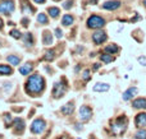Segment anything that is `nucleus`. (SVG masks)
<instances>
[{
    "mask_svg": "<svg viewBox=\"0 0 146 139\" xmlns=\"http://www.w3.org/2000/svg\"><path fill=\"white\" fill-rule=\"evenodd\" d=\"M109 84L108 83H96L95 86H94V91L95 92H106L109 91Z\"/></svg>",
    "mask_w": 146,
    "mask_h": 139,
    "instance_id": "obj_12",
    "label": "nucleus"
},
{
    "mask_svg": "<svg viewBox=\"0 0 146 139\" xmlns=\"http://www.w3.org/2000/svg\"><path fill=\"white\" fill-rule=\"evenodd\" d=\"M119 7H121V1H118V0H109L103 4V8L106 10H115Z\"/></svg>",
    "mask_w": 146,
    "mask_h": 139,
    "instance_id": "obj_9",
    "label": "nucleus"
},
{
    "mask_svg": "<svg viewBox=\"0 0 146 139\" xmlns=\"http://www.w3.org/2000/svg\"><path fill=\"white\" fill-rule=\"evenodd\" d=\"M45 59H46V60H53V59H54V51H53V50H51V51H48V52H46Z\"/></svg>",
    "mask_w": 146,
    "mask_h": 139,
    "instance_id": "obj_28",
    "label": "nucleus"
},
{
    "mask_svg": "<svg viewBox=\"0 0 146 139\" xmlns=\"http://www.w3.org/2000/svg\"><path fill=\"white\" fill-rule=\"evenodd\" d=\"M114 60V58L111 55H109V54H105V55H101V61H104V63H111V61Z\"/></svg>",
    "mask_w": 146,
    "mask_h": 139,
    "instance_id": "obj_25",
    "label": "nucleus"
},
{
    "mask_svg": "<svg viewBox=\"0 0 146 139\" xmlns=\"http://www.w3.org/2000/svg\"><path fill=\"white\" fill-rule=\"evenodd\" d=\"M139 61H140V63L142 64V65H146V59L144 58V56H141V58L139 59Z\"/></svg>",
    "mask_w": 146,
    "mask_h": 139,
    "instance_id": "obj_33",
    "label": "nucleus"
},
{
    "mask_svg": "<svg viewBox=\"0 0 146 139\" xmlns=\"http://www.w3.org/2000/svg\"><path fill=\"white\" fill-rule=\"evenodd\" d=\"M37 20L40 24H48V17H46V14H44V13L37 15Z\"/></svg>",
    "mask_w": 146,
    "mask_h": 139,
    "instance_id": "obj_21",
    "label": "nucleus"
},
{
    "mask_svg": "<svg viewBox=\"0 0 146 139\" xmlns=\"http://www.w3.org/2000/svg\"><path fill=\"white\" fill-rule=\"evenodd\" d=\"M44 87H45L44 78L38 74L30 77V79L27 81V92L30 93H40L44 89Z\"/></svg>",
    "mask_w": 146,
    "mask_h": 139,
    "instance_id": "obj_1",
    "label": "nucleus"
},
{
    "mask_svg": "<svg viewBox=\"0 0 146 139\" xmlns=\"http://www.w3.org/2000/svg\"><path fill=\"white\" fill-rule=\"evenodd\" d=\"M45 127L46 123L42 119H36L31 125V132L35 133V134H40V133H42L45 130Z\"/></svg>",
    "mask_w": 146,
    "mask_h": 139,
    "instance_id": "obj_4",
    "label": "nucleus"
},
{
    "mask_svg": "<svg viewBox=\"0 0 146 139\" xmlns=\"http://www.w3.org/2000/svg\"><path fill=\"white\" fill-rule=\"evenodd\" d=\"M15 125H17V132L19 130L21 133L23 132V128H25V123H23L22 119H17L15 120Z\"/></svg>",
    "mask_w": 146,
    "mask_h": 139,
    "instance_id": "obj_23",
    "label": "nucleus"
},
{
    "mask_svg": "<svg viewBox=\"0 0 146 139\" xmlns=\"http://www.w3.org/2000/svg\"><path fill=\"white\" fill-rule=\"evenodd\" d=\"M55 33H56V37H58V38H60L62 37V36H63V32H62V31L60 30H59V28H56V30H55Z\"/></svg>",
    "mask_w": 146,
    "mask_h": 139,
    "instance_id": "obj_32",
    "label": "nucleus"
},
{
    "mask_svg": "<svg viewBox=\"0 0 146 139\" xmlns=\"http://www.w3.org/2000/svg\"><path fill=\"white\" fill-rule=\"evenodd\" d=\"M87 26L88 28H101L105 26V20L99 15H92L87 19Z\"/></svg>",
    "mask_w": 146,
    "mask_h": 139,
    "instance_id": "obj_3",
    "label": "nucleus"
},
{
    "mask_svg": "<svg viewBox=\"0 0 146 139\" xmlns=\"http://www.w3.org/2000/svg\"><path fill=\"white\" fill-rule=\"evenodd\" d=\"M99 66H100V65H99V64H94V70H98V69H99Z\"/></svg>",
    "mask_w": 146,
    "mask_h": 139,
    "instance_id": "obj_35",
    "label": "nucleus"
},
{
    "mask_svg": "<svg viewBox=\"0 0 146 139\" xmlns=\"http://www.w3.org/2000/svg\"><path fill=\"white\" fill-rule=\"evenodd\" d=\"M72 4H73V1H72V0H67V1L64 3V5H63V7L66 8V9H69V8L72 7Z\"/></svg>",
    "mask_w": 146,
    "mask_h": 139,
    "instance_id": "obj_31",
    "label": "nucleus"
},
{
    "mask_svg": "<svg viewBox=\"0 0 146 139\" xmlns=\"http://www.w3.org/2000/svg\"><path fill=\"white\" fill-rule=\"evenodd\" d=\"M35 12V9H33L32 7H30V5L27 4H23V13L25 14H31V13Z\"/></svg>",
    "mask_w": 146,
    "mask_h": 139,
    "instance_id": "obj_26",
    "label": "nucleus"
},
{
    "mask_svg": "<svg viewBox=\"0 0 146 139\" xmlns=\"http://www.w3.org/2000/svg\"><path fill=\"white\" fill-rule=\"evenodd\" d=\"M73 23V17L69 14H66L63 17V19H62V24L63 26H71Z\"/></svg>",
    "mask_w": 146,
    "mask_h": 139,
    "instance_id": "obj_18",
    "label": "nucleus"
},
{
    "mask_svg": "<svg viewBox=\"0 0 146 139\" xmlns=\"http://www.w3.org/2000/svg\"><path fill=\"white\" fill-rule=\"evenodd\" d=\"M48 12L50 13V15L53 18H56L59 14H60V10H59V8H55V7H51L48 9Z\"/></svg>",
    "mask_w": 146,
    "mask_h": 139,
    "instance_id": "obj_19",
    "label": "nucleus"
},
{
    "mask_svg": "<svg viewBox=\"0 0 146 139\" xmlns=\"http://www.w3.org/2000/svg\"><path fill=\"white\" fill-rule=\"evenodd\" d=\"M42 42L44 45H51V42H53V37H51V33L50 32H44L42 35Z\"/></svg>",
    "mask_w": 146,
    "mask_h": 139,
    "instance_id": "obj_16",
    "label": "nucleus"
},
{
    "mask_svg": "<svg viewBox=\"0 0 146 139\" xmlns=\"http://www.w3.org/2000/svg\"><path fill=\"white\" fill-rule=\"evenodd\" d=\"M132 106L135 109H146V100L145 98H137L133 101Z\"/></svg>",
    "mask_w": 146,
    "mask_h": 139,
    "instance_id": "obj_13",
    "label": "nucleus"
},
{
    "mask_svg": "<svg viewBox=\"0 0 146 139\" xmlns=\"http://www.w3.org/2000/svg\"><path fill=\"white\" fill-rule=\"evenodd\" d=\"M63 139H67V138H63Z\"/></svg>",
    "mask_w": 146,
    "mask_h": 139,
    "instance_id": "obj_39",
    "label": "nucleus"
},
{
    "mask_svg": "<svg viewBox=\"0 0 146 139\" xmlns=\"http://www.w3.org/2000/svg\"><path fill=\"white\" fill-rule=\"evenodd\" d=\"M92 41L96 43V45H100V43L105 42L106 41V33L103 32V31H98L92 35Z\"/></svg>",
    "mask_w": 146,
    "mask_h": 139,
    "instance_id": "obj_8",
    "label": "nucleus"
},
{
    "mask_svg": "<svg viewBox=\"0 0 146 139\" xmlns=\"http://www.w3.org/2000/svg\"><path fill=\"white\" fill-rule=\"evenodd\" d=\"M12 71L13 70L9 65H0V75H9Z\"/></svg>",
    "mask_w": 146,
    "mask_h": 139,
    "instance_id": "obj_17",
    "label": "nucleus"
},
{
    "mask_svg": "<svg viewBox=\"0 0 146 139\" xmlns=\"http://www.w3.org/2000/svg\"><path fill=\"white\" fill-rule=\"evenodd\" d=\"M67 87L64 86L63 83H60V82H58V83L54 84V88H53V94L55 98H59V97H62L64 94V92H66Z\"/></svg>",
    "mask_w": 146,
    "mask_h": 139,
    "instance_id": "obj_6",
    "label": "nucleus"
},
{
    "mask_svg": "<svg viewBox=\"0 0 146 139\" xmlns=\"http://www.w3.org/2000/svg\"><path fill=\"white\" fill-rule=\"evenodd\" d=\"M46 0H35V3H37V4H42V3H45Z\"/></svg>",
    "mask_w": 146,
    "mask_h": 139,
    "instance_id": "obj_34",
    "label": "nucleus"
},
{
    "mask_svg": "<svg viewBox=\"0 0 146 139\" xmlns=\"http://www.w3.org/2000/svg\"><path fill=\"white\" fill-rule=\"evenodd\" d=\"M127 124H128L127 119H124V117H121V119H118L113 124V127H111V129H113V133H114V134H123V133L126 132V129H127Z\"/></svg>",
    "mask_w": 146,
    "mask_h": 139,
    "instance_id": "obj_2",
    "label": "nucleus"
},
{
    "mask_svg": "<svg viewBox=\"0 0 146 139\" xmlns=\"http://www.w3.org/2000/svg\"><path fill=\"white\" fill-rule=\"evenodd\" d=\"M23 26H25V27H27V19H23Z\"/></svg>",
    "mask_w": 146,
    "mask_h": 139,
    "instance_id": "obj_36",
    "label": "nucleus"
},
{
    "mask_svg": "<svg viewBox=\"0 0 146 139\" xmlns=\"http://www.w3.org/2000/svg\"><path fill=\"white\" fill-rule=\"evenodd\" d=\"M135 123H136V127H140V128L146 127V114H145V112L137 115Z\"/></svg>",
    "mask_w": 146,
    "mask_h": 139,
    "instance_id": "obj_11",
    "label": "nucleus"
},
{
    "mask_svg": "<svg viewBox=\"0 0 146 139\" xmlns=\"http://www.w3.org/2000/svg\"><path fill=\"white\" fill-rule=\"evenodd\" d=\"M73 110H74V106H73L72 102H69V104H67L66 106L62 107V112H63L64 115H71L73 112Z\"/></svg>",
    "mask_w": 146,
    "mask_h": 139,
    "instance_id": "obj_15",
    "label": "nucleus"
},
{
    "mask_svg": "<svg viewBox=\"0 0 146 139\" xmlns=\"http://www.w3.org/2000/svg\"><path fill=\"white\" fill-rule=\"evenodd\" d=\"M105 51L109 54H115L118 51V47H117V45H109L105 47Z\"/></svg>",
    "mask_w": 146,
    "mask_h": 139,
    "instance_id": "obj_24",
    "label": "nucleus"
},
{
    "mask_svg": "<svg viewBox=\"0 0 146 139\" xmlns=\"http://www.w3.org/2000/svg\"><path fill=\"white\" fill-rule=\"evenodd\" d=\"M25 43L27 46H31L33 43V37H32V35H31V33H26V36H25Z\"/></svg>",
    "mask_w": 146,
    "mask_h": 139,
    "instance_id": "obj_22",
    "label": "nucleus"
},
{
    "mask_svg": "<svg viewBox=\"0 0 146 139\" xmlns=\"http://www.w3.org/2000/svg\"><path fill=\"white\" fill-rule=\"evenodd\" d=\"M136 139H146V130H140L136 133Z\"/></svg>",
    "mask_w": 146,
    "mask_h": 139,
    "instance_id": "obj_27",
    "label": "nucleus"
},
{
    "mask_svg": "<svg viewBox=\"0 0 146 139\" xmlns=\"http://www.w3.org/2000/svg\"><path fill=\"white\" fill-rule=\"evenodd\" d=\"M7 59H8V61H9L12 65H18L19 61H21V59L18 58V56H14V55H9Z\"/></svg>",
    "mask_w": 146,
    "mask_h": 139,
    "instance_id": "obj_20",
    "label": "nucleus"
},
{
    "mask_svg": "<svg viewBox=\"0 0 146 139\" xmlns=\"http://www.w3.org/2000/svg\"><path fill=\"white\" fill-rule=\"evenodd\" d=\"M14 10V3L13 0H4L0 3V13L3 14H9Z\"/></svg>",
    "mask_w": 146,
    "mask_h": 139,
    "instance_id": "obj_5",
    "label": "nucleus"
},
{
    "mask_svg": "<svg viewBox=\"0 0 146 139\" xmlns=\"http://www.w3.org/2000/svg\"><path fill=\"white\" fill-rule=\"evenodd\" d=\"M1 28H3V19L0 18V30H1Z\"/></svg>",
    "mask_w": 146,
    "mask_h": 139,
    "instance_id": "obj_37",
    "label": "nucleus"
},
{
    "mask_svg": "<svg viewBox=\"0 0 146 139\" xmlns=\"http://www.w3.org/2000/svg\"><path fill=\"white\" fill-rule=\"evenodd\" d=\"M10 35H12V37H14V38H19L21 37V32L19 31H17V30H13L12 32H10Z\"/></svg>",
    "mask_w": 146,
    "mask_h": 139,
    "instance_id": "obj_29",
    "label": "nucleus"
},
{
    "mask_svg": "<svg viewBox=\"0 0 146 139\" xmlns=\"http://www.w3.org/2000/svg\"><path fill=\"white\" fill-rule=\"evenodd\" d=\"M91 116H92V111L88 106H82L80 109V119L82 121H88L91 119Z\"/></svg>",
    "mask_w": 146,
    "mask_h": 139,
    "instance_id": "obj_7",
    "label": "nucleus"
},
{
    "mask_svg": "<svg viewBox=\"0 0 146 139\" xmlns=\"http://www.w3.org/2000/svg\"><path fill=\"white\" fill-rule=\"evenodd\" d=\"M82 78L85 79V81H88V79H90V70H85V71H83Z\"/></svg>",
    "mask_w": 146,
    "mask_h": 139,
    "instance_id": "obj_30",
    "label": "nucleus"
},
{
    "mask_svg": "<svg viewBox=\"0 0 146 139\" xmlns=\"http://www.w3.org/2000/svg\"><path fill=\"white\" fill-rule=\"evenodd\" d=\"M136 94H137V88H136V87L128 88L123 93V100H124V101H129V100H132L135 96H136Z\"/></svg>",
    "mask_w": 146,
    "mask_h": 139,
    "instance_id": "obj_10",
    "label": "nucleus"
},
{
    "mask_svg": "<svg viewBox=\"0 0 146 139\" xmlns=\"http://www.w3.org/2000/svg\"><path fill=\"white\" fill-rule=\"evenodd\" d=\"M32 69H33V66L31 65V64H26V65L19 68V73L22 74V75H28V74L32 71Z\"/></svg>",
    "mask_w": 146,
    "mask_h": 139,
    "instance_id": "obj_14",
    "label": "nucleus"
},
{
    "mask_svg": "<svg viewBox=\"0 0 146 139\" xmlns=\"http://www.w3.org/2000/svg\"><path fill=\"white\" fill-rule=\"evenodd\" d=\"M144 3H145V5H146V0H145V1H144Z\"/></svg>",
    "mask_w": 146,
    "mask_h": 139,
    "instance_id": "obj_38",
    "label": "nucleus"
}]
</instances>
